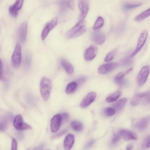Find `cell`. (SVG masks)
Instances as JSON below:
<instances>
[{"label":"cell","instance_id":"cell-1","mask_svg":"<svg viewBox=\"0 0 150 150\" xmlns=\"http://www.w3.org/2000/svg\"><path fill=\"white\" fill-rule=\"evenodd\" d=\"M85 21H79L66 33V36L69 39L74 38L83 33L86 31Z\"/></svg>","mask_w":150,"mask_h":150},{"label":"cell","instance_id":"cell-2","mask_svg":"<svg viewBox=\"0 0 150 150\" xmlns=\"http://www.w3.org/2000/svg\"><path fill=\"white\" fill-rule=\"evenodd\" d=\"M52 88L50 79L46 77H43L40 82V90L42 97L44 101H47L50 96Z\"/></svg>","mask_w":150,"mask_h":150},{"label":"cell","instance_id":"cell-3","mask_svg":"<svg viewBox=\"0 0 150 150\" xmlns=\"http://www.w3.org/2000/svg\"><path fill=\"white\" fill-rule=\"evenodd\" d=\"M21 58V46L18 43L16 45L11 57V63L14 68L19 67L20 65Z\"/></svg>","mask_w":150,"mask_h":150},{"label":"cell","instance_id":"cell-4","mask_svg":"<svg viewBox=\"0 0 150 150\" xmlns=\"http://www.w3.org/2000/svg\"><path fill=\"white\" fill-rule=\"evenodd\" d=\"M150 70V67L148 65L143 67L139 72L137 76V83L139 86H142L146 82L148 77Z\"/></svg>","mask_w":150,"mask_h":150},{"label":"cell","instance_id":"cell-5","mask_svg":"<svg viewBox=\"0 0 150 150\" xmlns=\"http://www.w3.org/2000/svg\"><path fill=\"white\" fill-rule=\"evenodd\" d=\"M57 23L58 18L55 17L46 23L41 33V37L42 40L45 39L50 32L56 26Z\"/></svg>","mask_w":150,"mask_h":150},{"label":"cell","instance_id":"cell-6","mask_svg":"<svg viewBox=\"0 0 150 150\" xmlns=\"http://www.w3.org/2000/svg\"><path fill=\"white\" fill-rule=\"evenodd\" d=\"M78 4L80 11L79 21L83 20L87 14L89 9L88 0H79Z\"/></svg>","mask_w":150,"mask_h":150},{"label":"cell","instance_id":"cell-7","mask_svg":"<svg viewBox=\"0 0 150 150\" xmlns=\"http://www.w3.org/2000/svg\"><path fill=\"white\" fill-rule=\"evenodd\" d=\"M148 35V32L146 30L142 33L139 38L136 49L131 55V57L134 56L140 50L146 41Z\"/></svg>","mask_w":150,"mask_h":150},{"label":"cell","instance_id":"cell-8","mask_svg":"<svg viewBox=\"0 0 150 150\" xmlns=\"http://www.w3.org/2000/svg\"><path fill=\"white\" fill-rule=\"evenodd\" d=\"M116 62H110L103 64L99 67L98 69V73L100 74H105L112 71L118 66Z\"/></svg>","mask_w":150,"mask_h":150},{"label":"cell","instance_id":"cell-9","mask_svg":"<svg viewBox=\"0 0 150 150\" xmlns=\"http://www.w3.org/2000/svg\"><path fill=\"white\" fill-rule=\"evenodd\" d=\"M62 119L60 114H57L54 115L50 121V127L53 132L57 131L60 128Z\"/></svg>","mask_w":150,"mask_h":150},{"label":"cell","instance_id":"cell-10","mask_svg":"<svg viewBox=\"0 0 150 150\" xmlns=\"http://www.w3.org/2000/svg\"><path fill=\"white\" fill-rule=\"evenodd\" d=\"M96 94L94 92H91L88 94L83 98L80 103L82 108H85L89 106L95 100Z\"/></svg>","mask_w":150,"mask_h":150},{"label":"cell","instance_id":"cell-11","mask_svg":"<svg viewBox=\"0 0 150 150\" xmlns=\"http://www.w3.org/2000/svg\"><path fill=\"white\" fill-rule=\"evenodd\" d=\"M97 47L92 45L87 48L84 53V58L87 61H90L93 60L96 57L97 52Z\"/></svg>","mask_w":150,"mask_h":150},{"label":"cell","instance_id":"cell-12","mask_svg":"<svg viewBox=\"0 0 150 150\" xmlns=\"http://www.w3.org/2000/svg\"><path fill=\"white\" fill-rule=\"evenodd\" d=\"M27 33V23L25 21L21 24L18 30V36L21 42L23 43L25 42Z\"/></svg>","mask_w":150,"mask_h":150},{"label":"cell","instance_id":"cell-13","mask_svg":"<svg viewBox=\"0 0 150 150\" xmlns=\"http://www.w3.org/2000/svg\"><path fill=\"white\" fill-rule=\"evenodd\" d=\"M121 136L126 141L135 140L137 138V134L134 132L127 129H123L120 131Z\"/></svg>","mask_w":150,"mask_h":150},{"label":"cell","instance_id":"cell-14","mask_svg":"<svg viewBox=\"0 0 150 150\" xmlns=\"http://www.w3.org/2000/svg\"><path fill=\"white\" fill-rule=\"evenodd\" d=\"M105 35L100 32H95L92 36L93 41L97 45H100L103 44L105 41Z\"/></svg>","mask_w":150,"mask_h":150},{"label":"cell","instance_id":"cell-15","mask_svg":"<svg viewBox=\"0 0 150 150\" xmlns=\"http://www.w3.org/2000/svg\"><path fill=\"white\" fill-rule=\"evenodd\" d=\"M74 142V137L72 134L67 135L64 139V147L66 150H69L71 149Z\"/></svg>","mask_w":150,"mask_h":150},{"label":"cell","instance_id":"cell-16","mask_svg":"<svg viewBox=\"0 0 150 150\" xmlns=\"http://www.w3.org/2000/svg\"><path fill=\"white\" fill-rule=\"evenodd\" d=\"M150 119V117L148 116L142 118L135 124L136 128L140 131L144 130L147 127Z\"/></svg>","mask_w":150,"mask_h":150},{"label":"cell","instance_id":"cell-17","mask_svg":"<svg viewBox=\"0 0 150 150\" xmlns=\"http://www.w3.org/2000/svg\"><path fill=\"white\" fill-rule=\"evenodd\" d=\"M60 63L62 67L69 75H72L74 71L72 65L66 60L62 59L60 60Z\"/></svg>","mask_w":150,"mask_h":150},{"label":"cell","instance_id":"cell-18","mask_svg":"<svg viewBox=\"0 0 150 150\" xmlns=\"http://www.w3.org/2000/svg\"><path fill=\"white\" fill-rule=\"evenodd\" d=\"M149 95L148 93H141L136 95L134 97L131 102L132 106H134L138 105L142 99L144 97L147 96Z\"/></svg>","mask_w":150,"mask_h":150},{"label":"cell","instance_id":"cell-19","mask_svg":"<svg viewBox=\"0 0 150 150\" xmlns=\"http://www.w3.org/2000/svg\"><path fill=\"white\" fill-rule=\"evenodd\" d=\"M23 123V119L21 115H18L15 117L13 120V125L16 129L20 130Z\"/></svg>","mask_w":150,"mask_h":150},{"label":"cell","instance_id":"cell-20","mask_svg":"<svg viewBox=\"0 0 150 150\" xmlns=\"http://www.w3.org/2000/svg\"><path fill=\"white\" fill-rule=\"evenodd\" d=\"M127 101V99L126 98H124L120 99L113 104V108L115 111H119L123 108Z\"/></svg>","mask_w":150,"mask_h":150},{"label":"cell","instance_id":"cell-21","mask_svg":"<svg viewBox=\"0 0 150 150\" xmlns=\"http://www.w3.org/2000/svg\"><path fill=\"white\" fill-rule=\"evenodd\" d=\"M120 91H116L108 96L106 98V101L108 103L113 102L116 100L121 94Z\"/></svg>","mask_w":150,"mask_h":150},{"label":"cell","instance_id":"cell-22","mask_svg":"<svg viewBox=\"0 0 150 150\" xmlns=\"http://www.w3.org/2000/svg\"><path fill=\"white\" fill-rule=\"evenodd\" d=\"M70 125L71 128L76 132L81 131L83 129V124L80 122L74 120L71 122Z\"/></svg>","mask_w":150,"mask_h":150},{"label":"cell","instance_id":"cell-23","mask_svg":"<svg viewBox=\"0 0 150 150\" xmlns=\"http://www.w3.org/2000/svg\"><path fill=\"white\" fill-rule=\"evenodd\" d=\"M150 16V8L137 16L135 20L137 22L141 21Z\"/></svg>","mask_w":150,"mask_h":150},{"label":"cell","instance_id":"cell-24","mask_svg":"<svg viewBox=\"0 0 150 150\" xmlns=\"http://www.w3.org/2000/svg\"><path fill=\"white\" fill-rule=\"evenodd\" d=\"M32 59L31 53L28 52L25 53L24 57V63L25 67L26 69H28L31 65Z\"/></svg>","mask_w":150,"mask_h":150},{"label":"cell","instance_id":"cell-25","mask_svg":"<svg viewBox=\"0 0 150 150\" xmlns=\"http://www.w3.org/2000/svg\"><path fill=\"white\" fill-rule=\"evenodd\" d=\"M77 85L76 82L73 81L70 83L67 86L66 92L67 94L73 93L76 89Z\"/></svg>","mask_w":150,"mask_h":150},{"label":"cell","instance_id":"cell-26","mask_svg":"<svg viewBox=\"0 0 150 150\" xmlns=\"http://www.w3.org/2000/svg\"><path fill=\"white\" fill-rule=\"evenodd\" d=\"M103 18L101 16H99L96 21L93 27V29L95 30H97L102 27L104 24Z\"/></svg>","mask_w":150,"mask_h":150},{"label":"cell","instance_id":"cell-27","mask_svg":"<svg viewBox=\"0 0 150 150\" xmlns=\"http://www.w3.org/2000/svg\"><path fill=\"white\" fill-rule=\"evenodd\" d=\"M8 115L4 117L0 122V130L3 131L7 127L8 123L10 121V117L9 118Z\"/></svg>","mask_w":150,"mask_h":150},{"label":"cell","instance_id":"cell-28","mask_svg":"<svg viewBox=\"0 0 150 150\" xmlns=\"http://www.w3.org/2000/svg\"><path fill=\"white\" fill-rule=\"evenodd\" d=\"M117 51V49H115L110 52L105 57V62H108L112 60L115 55Z\"/></svg>","mask_w":150,"mask_h":150},{"label":"cell","instance_id":"cell-29","mask_svg":"<svg viewBox=\"0 0 150 150\" xmlns=\"http://www.w3.org/2000/svg\"><path fill=\"white\" fill-rule=\"evenodd\" d=\"M115 111L113 108L107 107L104 110V114L107 116H111L114 115Z\"/></svg>","mask_w":150,"mask_h":150},{"label":"cell","instance_id":"cell-30","mask_svg":"<svg viewBox=\"0 0 150 150\" xmlns=\"http://www.w3.org/2000/svg\"><path fill=\"white\" fill-rule=\"evenodd\" d=\"M121 136L120 131L115 134L111 140V144H115L117 143L120 139Z\"/></svg>","mask_w":150,"mask_h":150},{"label":"cell","instance_id":"cell-31","mask_svg":"<svg viewBox=\"0 0 150 150\" xmlns=\"http://www.w3.org/2000/svg\"><path fill=\"white\" fill-rule=\"evenodd\" d=\"M141 5V4H126L124 6L123 8L125 10H128L139 7Z\"/></svg>","mask_w":150,"mask_h":150},{"label":"cell","instance_id":"cell-32","mask_svg":"<svg viewBox=\"0 0 150 150\" xmlns=\"http://www.w3.org/2000/svg\"><path fill=\"white\" fill-rule=\"evenodd\" d=\"M132 68H131L125 72H121L118 73L116 75L115 79H122L126 75L130 72L132 69Z\"/></svg>","mask_w":150,"mask_h":150},{"label":"cell","instance_id":"cell-33","mask_svg":"<svg viewBox=\"0 0 150 150\" xmlns=\"http://www.w3.org/2000/svg\"><path fill=\"white\" fill-rule=\"evenodd\" d=\"M23 2L24 0H16L13 6L18 11L22 8Z\"/></svg>","mask_w":150,"mask_h":150},{"label":"cell","instance_id":"cell-34","mask_svg":"<svg viewBox=\"0 0 150 150\" xmlns=\"http://www.w3.org/2000/svg\"><path fill=\"white\" fill-rule=\"evenodd\" d=\"M18 11L14 7L13 5L10 6L9 7V13L13 17H15L17 16Z\"/></svg>","mask_w":150,"mask_h":150},{"label":"cell","instance_id":"cell-35","mask_svg":"<svg viewBox=\"0 0 150 150\" xmlns=\"http://www.w3.org/2000/svg\"><path fill=\"white\" fill-rule=\"evenodd\" d=\"M115 81L116 83L120 86H124L127 83V81L123 78L120 79H115Z\"/></svg>","mask_w":150,"mask_h":150},{"label":"cell","instance_id":"cell-36","mask_svg":"<svg viewBox=\"0 0 150 150\" xmlns=\"http://www.w3.org/2000/svg\"><path fill=\"white\" fill-rule=\"evenodd\" d=\"M149 143H150V134L144 140L142 145V148L144 149L147 147V146Z\"/></svg>","mask_w":150,"mask_h":150},{"label":"cell","instance_id":"cell-37","mask_svg":"<svg viewBox=\"0 0 150 150\" xmlns=\"http://www.w3.org/2000/svg\"><path fill=\"white\" fill-rule=\"evenodd\" d=\"M60 115L61 116L62 122L67 121L69 119V114L67 112H63Z\"/></svg>","mask_w":150,"mask_h":150},{"label":"cell","instance_id":"cell-38","mask_svg":"<svg viewBox=\"0 0 150 150\" xmlns=\"http://www.w3.org/2000/svg\"><path fill=\"white\" fill-rule=\"evenodd\" d=\"M17 141L15 138H12L11 149L12 150H16L17 149Z\"/></svg>","mask_w":150,"mask_h":150},{"label":"cell","instance_id":"cell-39","mask_svg":"<svg viewBox=\"0 0 150 150\" xmlns=\"http://www.w3.org/2000/svg\"><path fill=\"white\" fill-rule=\"evenodd\" d=\"M67 6L69 9L74 10V0H69L67 2Z\"/></svg>","mask_w":150,"mask_h":150},{"label":"cell","instance_id":"cell-40","mask_svg":"<svg viewBox=\"0 0 150 150\" xmlns=\"http://www.w3.org/2000/svg\"><path fill=\"white\" fill-rule=\"evenodd\" d=\"M67 132V130H63L61 131H60L56 134H55L54 136H53L52 137V138L54 139L55 138L59 137L64 134Z\"/></svg>","mask_w":150,"mask_h":150},{"label":"cell","instance_id":"cell-41","mask_svg":"<svg viewBox=\"0 0 150 150\" xmlns=\"http://www.w3.org/2000/svg\"><path fill=\"white\" fill-rule=\"evenodd\" d=\"M0 79L1 80H3L4 79V71H3V65L1 60L0 64Z\"/></svg>","mask_w":150,"mask_h":150},{"label":"cell","instance_id":"cell-42","mask_svg":"<svg viewBox=\"0 0 150 150\" xmlns=\"http://www.w3.org/2000/svg\"><path fill=\"white\" fill-rule=\"evenodd\" d=\"M86 81V79L84 77H82L78 79L76 82L77 84V86L80 85L84 83Z\"/></svg>","mask_w":150,"mask_h":150},{"label":"cell","instance_id":"cell-43","mask_svg":"<svg viewBox=\"0 0 150 150\" xmlns=\"http://www.w3.org/2000/svg\"><path fill=\"white\" fill-rule=\"evenodd\" d=\"M32 129V127L31 126L26 123H23L20 130L31 129Z\"/></svg>","mask_w":150,"mask_h":150},{"label":"cell","instance_id":"cell-44","mask_svg":"<svg viewBox=\"0 0 150 150\" xmlns=\"http://www.w3.org/2000/svg\"><path fill=\"white\" fill-rule=\"evenodd\" d=\"M94 142L95 141L93 139L90 140L86 144L85 146L86 148H88L91 147L94 144Z\"/></svg>","mask_w":150,"mask_h":150},{"label":"cell","instance_id":"cell-45","mask_svg":"<svg viewBox=\"0 0 150 150\" xmlns=\"http://www.w3.org/2000/svg\"><path fill=\"white\" fill-rule=\"evenodd\" d=\"M133 146L131 145H128L126 147V149L127 150H130L132 149Z\"/></svg>","mask_w":150,"mask_h":150},{"label":"cell","instance_id":"cell-46","mask_svg":"<svg viewBox=\"0 0 150 150\" xmlns=\"http://www.w3.org/2000/svg\"><path fill=\"white\" fill-rule=\"evenodd\" d=\"M150 147V143H149L147 146V147Z\"/></svg>","mask_w":150,"mask_h":150}]
</instances>
